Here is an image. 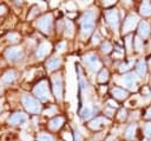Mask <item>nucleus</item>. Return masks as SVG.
Masks as SVG:
<instances>
[{
    "mask_svg": "<svg viewBox=\"0 0 151 141\" xmlns=\"http://www.w3.org/2000/svg\"><path fill=\"white\" fill-rule=\"evenodd\" d=\"M112 95L117 100H124V98L127 97V92L125 90L120 89V88H113L112 89Z\"/></svg>",
    "mask_w": 151,
    "mask_h": 141,
    "instance_id": "obj_18",
    "label": "nucleus"
},
{
    "mask_svg": "<svg viewBox=\"0 0 151 141\" xmlns=\"http://www.w3.org/2000/svg\"><path fill=\"white\" fill-rule=\"evenodd\" d=\"M73 140H74V141H83V140H81V136H80V134H79L77 130L74 132V136H73Z\"/></svg>",
    "mask_w": 151,
    "mask_h": 141,
    "instance_id": "obj_35",
    "label": "nucleus"
},
{
    "mask_svg": "<svg viewBox=\"0 0 151 141\" xmlns=\"http://www.w3.org/2000/svg\"><path fill=\"white\" fill-rule=\"evenodd\" d=\"M60 64H61V59L59 57H53L46 63V66L48 70H55L60 66Z\"/></svg>",
    "mask_w": 151,
    "mask_h": 141,
    "instance_id": "obj_15",
    "label": "nucleus"
},
{
    "mask_svg": "<svg viewBox=\"0 0 151 141\" xmlns=\"http://www.w3.org/2000/svg\"><path fill=\"white\" fill-rule=\"evenodd\" d=\"M21 102H22L24 108H25L28 113L38 114V113H40V110H41V104L39 103L38 100L33 98L32 96L24 95V96L21 97Z\"/></svg>",
    "mask_w": 151,
    "mask_h": 141,
    "instance_id": "obj_2",
    "label": "nucleus"
},
{
    "mask_svg": "<svg viewBox=\"0 0 151 141\" xmlns=\"http://www.w3.org/2000/svg\"><path fill=\"white\" fill-rule=\"evenodd\" d=\"M133 41H134V49L138 52H140L143 50V39H140V37H136Z\"/></svg>",
    "mask_w": 151,
    "mask_h": 141,
    "instance_id": "obj_26",
    "label": "nucleus"
},
{
    "mask_svg": "<svg viewBox=\"0 0 151 141\" xmlns=\"http://www.w3.org/2000/svg\"><path fill=\"white\" fill-rule=\"evenodd\" d=\"M52 25H53V20H52V14L51 13H47V14L42 15L37 21V26L44 33H50L51 30H52Z\"/></svg>",
    "mask_w": 151,
    "mask_h": 141,
    "instance_id": "obj_4",
    "label": "nucleus"
},
{
    "mask_svg": "<svg viewBox=\"0 0 151 141\" xmlns=\"http://www.w3.org/2000/svg\"><path fill=\"white\" fill-rule=\"evenodd\" d=\"M0 94H1V88H0Z\"/></svg>",
    "mask_w": 151,
    "mask_h": 141,
    "instance_id": "obj_44",
    "label": "nucleus"
},
{
    "mask_svg": "<svg viewBox=\"0 0 151 141\" xmlns=\"http://www.w3.org/2000/svg\"><path fill=\"white\" fill-rule=\"evenodd\" d=\"M7 38H8L9 41H17L18 40V34L17 33H11V34L7 36Z\"/></svg>",
    "mask_w": 151,
    "mask_h": 141,
    "instance_id": "obj_33",
    "label": "nucleus"
},
{
    "mask_svg": "<svg viewBox=\"0 0 151 141\" xmlns=\"http://www.w3.org/2000/svg\"><path fill=\"white\" fill-rule=\"evenodd\" d=\"M109 123H110V120H107V118H105V117L99 116V117L93 118V120L88 123V127H90L91 129L97 130V129H100V128L105 127V126H106V124H109Z\"/></svg>",
    "mask_w": 151,
    "mask_h": 141,
    "instance_id": "obj_12",
    "label": "nucleus"
},
{
    "mask_svg": "<svg viewBox=\"0 0 151 141\" xmlns=\"http://www.w3.org/2000/svg\"><path fill=\"white\" fill-rule=\"evenodd\" d=\"M52 83H53V94L55 96V98L60 100L63 96V82H61V77L59 75H54L52 77Z\"/></svg>",
    "mask_w": 151,
    "mask_h": 141,
    "instance_id": "obj_9",
    "label": "nucleus"
},
{
    "mask_svg": "<svg viewBox=\"0 0 151 141\" xmlns=\"http://www.w3.org/2000/svg\"><path fill=\"white\" fill-rule=\"evenodd\" d=\"M105 18L107 20V23L110 24V26L113 28V31L118 30V25H119V14L118 11L116 8H110L105 12Z\"/></svg>",
    "mask_w": 151,
    "mask_h": 141,
    "instance_id": "obj_7",
    "label": "nucleus"
},
{
    "mask_svg": "<svg viewBox=\"0 0 151 141\" xmlns=\"http://www.w3.org/2000/svg\"><path fill=\"white\" fill-rule=\"evenodd\" d=\"M122 84L124 86H126L127 89L132 90V91H136L137 90V84H138V77L136 73L133 72H129V73H125L122 79H120Z\"/></svg>",
    "mask_w": 151,
    "mask_h": 141,
    "instance_id": "obj_6",
    "label": "nucleus"
},
{
    "mask_svg": "<svg viewBox=\"0 0 151 141\" xmlns=\"http://www.w3.org/2000/svg\"><path fill=\"white\" fill-rule=\"evenodd\" d=\"M55 111H57L55 107H54V105H52L51 108H48L47 110H45V115H48V116H51V115H53Z\"/></svg>",
    "mask_w": 151,
    "mask_h": 141,
    "instance_id": "obj_31",
    "label": "nucleus"
},
{
    "mask_svg": "<svg viewBox=\"0 0 151 141\" xmlns=\"http://www.w3.org/2000/svg\"><path fill=\"white\" fill-rule=\"evenodd\" d=\"M139 11H140V13L143 15H150L151 14V2L150 1H144L140 5Z\"/></svg>",
    "mask_w": 151,
    "mask_h": 141,
    "instance_id": "obj_20",
    "label": "nucleus"
},
{
    "mask_svg": "<svg viewBox=\"0 0 151 141\" xmlns=\"http://www.w3.org/2000/svg\"><path fill=\"white\" fill-rule=\"evenodd\" d=\"M145 117L151 120V108H149V109H147V111H146V114H145Z\"/></svg>",
    "mask_w": 151,
    "mask_h": 141,
    "instance_id": "obj_38",
    "label": "nucleus"
},
{
    "mask_svg": "<svg viewBox=\"0 0 151 141\" xmlns=\"http://www.w3.org/2000/svg\"><path fill=\"white\" fill-rule=\"evenodd\" d=\"M150 95H151V90H150Z\"/></svg>",
    "mask_w": 151,
    "mask_h": 141,
    "instance_id": "obj_45",
    "label": "nucleus"
},
{
    "mask_svg": "<svg viewBox=\"0 0 151 141\" xmlns=\"http://www.w3.org/2000/svg\"><path fill=\"white\" fill-rule=\"evenodd\" d=\"M107 79H109V71H107L106 69H103V70L100 71L99 76H98V81H99L100 83H105Z\"/></svg>",
    "mask_w": 151,
    "mask_h": 141,
    "instance_id": "obj_24",
    "label": "nucleus"
},
{
    "mask_svg": "<svg viewBox=\"0 0 151 141\" xmlns=\"http://www.w3.org/2000/svg\"><path fill=\"white\" fill-rule=\"evenodd\" d=\"M83 60L85 62V64L92 70V71H98L101 68V63L99 60V58L97 57L96 53L93 52H88L83 57Z\"/></svg>",
    "mask_w": 151,
    "mask_h": 141,
    "instance_id": "obj_5",
    "label": "nucleus"
},
{
    "mask_svg": "<svg viewBox=\"0 0 151 141\" xmlns=\"http://www.w3.org/2000/svg\"><path fill=\"white\" fill-rule=\"evenodd\" d=\"M144 133L147 137H151V122H149L144 126Z\"/></svg>",
    "mask_w": 151,
    "mask_h": 141,
    "instance_id": "obj_30",
    "label": "nucleus"
},
{
    "mask_svg": "<svg viewBox=\"0 0 151 141\" xmlns=\"http://www.w3.org/2000/svg\"><path fill=\"white\" fill-rule=\"evenodd\" d=\"M63 123H64V118H63L61 116H57V117H54L53 120H51L50 127H51V129L57 130V129H59V128L63 126Z\"/></svg>",
    "mask_w": 151,
    "mask_h": 141,
    "instance_id": "obj_19",
    "label": "nucleus"
},
{
    "mask_svg": "<svg viewBox=\"0 0 151 141\" xmlns=\"http://www.w3.org/2000/svg\"><path fill=\"white\" fill-rule=\"evenodd\" d=\"M134 133H136V124H130L125 130V136L127 139H132L134 136Z\"/></svg>",
    "mask_w": 151,
    "mask_h": 141,
    "instance_id": "obj_23",
    "label": "nucleus"
},
{
    "mask_svg": "<svg viewBox=\"0 0 151 141\" xmlns=\"http://www.w3.org/2000/svg\"><path fill=\"white\" fill-rule=\"evenodd\" d=\"M0 110H1V101H0Z\"/></svg>",
    "mask_w": 151,
    "mask_h": 141,
    "instance_id": "obj_43",
    "label": "nucleus"
},
{
    "mask_svg": "<svg viewBox=\"0 0 151 141\" xmlns=\"http://www.w3.org/2000/svg\"><path fill=\"white\" fill-rule=\"evenodd\" d=\"M73 32H74V27H73L72 21L71 20H66L65 21V34L67 37H72Z\"/></svg>",
    "mask_w": 151,
    "mask_h": 141,
    "instance_id": "obj_22",
    "label": "nucleus"
},
{
    "mask_svg": "<svg viewBox=\"0 0 151 141\" xmlns=\"http://www.w3.org/2000/svg\"><path fill=\"white\" fill-rule=\"evenodd\" d=\"M38 141H55L54 137L47 133H40L38 135Z\"/></svg>",
    "mask_w": 151,
    "mask_h": 141,
    "instance_id": "obj_25",
    "label": "nucleus"
},
{
    "mask_svg": "<svg viewBox=\"0 0 151 141\" xmlns=\"http://www.w3.org/2000/svg\"><path fill=\"white\" fill-rule=\"evenodd\" d=\"M5 11H6V7H5L4 5H1V6H0V14L5 13Z\"/></svg>",
    "mask_w": 151,
    "mask_h": 141,
    "instance_id": "obj_40",
    "label": "nucleus"
},
{
    "mask_svg": "<svg viewBox=\"0 0 151 141\" xmlns=\"http://www.w3.org/2000/svg\"><path fill=\"white\" fill-rule=\"evenodd\" d=\"M14 79H15V72H14L13 70H9V71H7L6 73H4L2 78H1V82H2L4 84H11Z\"/></svg>",
    "mask_w": 151,
    "mask_h": 141,
    "instance_id": "obj_16",
    "label": "nucleus"
},
{
    "mask_svg": "<svg viewBox=\"0 0 151 141\" xmlns=\"http://www.w3.org/2000/svg\"><path fill=\"white\" fill-rule=\"evenodd\" d=\"M136 70H137V73H138L139 76H144V75L146 73V64H145V62H144L143 59H140V60L137 63Z\"/></svg>",
    "mask_w": 151,
    "mask_h": 141,
    "instance_id": "obj_21",
    "label": "nucleus"
},
{
    "mask_svg": "<svg viewBox=\"0 0 151 141\" xmlns=\"http://www.w3.org/2000/svg\"><path fill=\"white\" fill-rule=\"evenodd\" d=\"M65 46H66L65 41H60V43H58V44H57L55 49H57V51H63V50L65 49Z\"/></svg>",
    "mask_w": 151,
    "mask_h": 141,
    "instance_id": "obj_34",
    "label": "nucleus"
},
{
    "mask_svg": "<svg viewBox=\"0 0 151 141\" xmlns=\"http://www.w3.org/2000/svg\"><path fill=\"white\" fill-rule=\"evenodd\" d=\"M111 50H112V45L109 41H104L101 44V51L104 53H109V52H111Z\"/></svg>",
    "mask_w": 151,
    "mask_h": 141,
    "instance_id": "obj_27",
    "label": "nucleus"
},
{
    "mask_svg": "<svg viewBox=\"0 0 151 141\" xmlns=\"http://www.w3.org/2000/svg\"><path fill=\"white\" fill-rule=\"evenodd\" d=\"M138 33L142 37H147L150 33V25L146 21H140L139 23V27H138Z\"/></svg>",
    "mask_w": 151,
    "mask_h": 141,
    "instance_id": "obj_14",
    "label": "nucleus"
},
{
    "mask_svg": "<svg viewBox=\"0 0 151 141\" xmlns=\"http://www.w3.org/2000/svg\"><path fill=\"white\" fill-rule=\"evenodd\" d=\"M106 141H116V139L113 137V136H110V137H107V140Z\"/></svg>",
    "mask_w": 151,
    "mask_h": 141,
    "instance_id": "obj_41",
    "label": "nucleus"
},
{
    "mask_svg": "<svg viewBox=\"0 0 151 141\" xmlns=\"http://www.w3.org/2000/svg\"><path fill=\"white\" fill-rule=\"evenodd\" d=\"M137 23H138V17H137V15H134V14L129 15V17L125 19V21H124V25H123V33H127V32L132 31V30L136 27Z\"/></svg>",
    "mask_w": 151,
    "mask_h": 141,
    "instance_id": "obj_10",
    "label": "nucleus"
},
{
    "mask_svg": "<svg viewBox=\"0 0 151 141\" xmlns=\"http://www.w3.org/2000/svg\"><path fill=\"white\" fill-rule=\"evenodd\" d=\"M5 56L9 62H18L24 57V51L20 46H14V47L7 49L5 52Z\"/></svg>",
    "mask_w": 151,
    "mask_h": 141,
    "instance_id": "obj_8",
    "label": "nucleus"
},
{
    "mask_svg": "<svg viewBox=\"0 0 151 141\" xmlns=\"http://www.w3.org/2000/svg\"><path fill=\"white\" fill-rule=\"evenodd\" d=\"M50 51H51V44L47 43V41H42V43L38 46L35 55H37L38 58H44L45 56H47V55L50 53Z\"/></svg>",
    "mask_w": 151,
    "mask_h": 141,
    "instance_id": "obj_13",
    "label": "nucleus"
},
{
    "mask_svg": "<svg viewBox=\"0 0 151 141\" xmlns=\"http://www.w3.org/2000/svg\"><path fill=\"white\" fill-rule=\"evenodd\" d=\"M99 41V33H96L94 36H93V39H92V43L93 44H97Z\"/></svg>",
    "mask_w": 151,
    "mask_h": 141,
    "instance_id": "obj_36",
    "label": "nucleus"
},
{
    "mask_svg": "<svg viewBox=\"0 0 151 141\" xmlns=\"http://www.w3.org/2000/svg\"><path fill=\"white\" fill-rule=\"evenodd\" d=\"M33 94L41 101H46L50 96V92H48V86H47V81L42 79L40 81L39 83L35 84L34 89H33Z\"/></svg>",
    "mask_w": 151,
    "mask_h": 141,
    "instance_id": "obj_3",
    "label": "nucleus"
},
{
    "mask_svg": "<svg viewBox=\"0 0 151 141\" xmlns=\"http://www.w3.org/2000/svg\"><path fill=\"white\" fill-rule=\"evenodd\" d=\"M118 118L119 120H125L126 118V110L125 109H120L118 113Z\"/></svg>",
    "mask_w": 151,
    "mask_h": 141,
    "instance_id": "obj_32",
    "label": "nucleus"
},
{
    "mask_svg": "<svg viewBox=\"0 0 151 141\" xmlns=\"http://www.w3.org/2000/svg\"><path fill=\"white\" fill-rule=\"evenodd\" d=\"M107 104H109L110 107H112V108H117V103H116L114 101H112V100H109V101H107Z\"/></svg>",
    "mask_w": 151,
    "mask_h": 141,
    "instance_id": "obj_37",
    "label": "nucleus"
},
{
    "mask_svg": "<svg viewBox=\"0 0 151 141\" xmlns=\"http://www.w3.org/2000/svg\"><path fill=\"white\" fill-rule=\"evenodd\" d=\"M149 64H150V66H151V58H150V60H149Z\"/></svg>",
    "mask_w": 151,
    "mask_h": 141,
    "instance_id": "obj_42",
    "label": "nucleus"
},
{
    "mask_svg": "<svg viewBox=\"0 0 151 141\" xmlns=\"http://www.w3.org/2000/svg\"><path fill=\"white\" fill-rule=\"evenodd\" d=\"M26 120H27V115L21 111L13 113L8 116V122L11 124H22L26 122Z\"/></svg>",
    "mask_w": 151,
    "mask_h": 141,
    "instance_id": "obj_11",
    "label": "nucleus"
},
{
    "mask_svg": "<svg viewBox=\"0 0 151 141\" xmlns=\"http://www.w3.org/2000/svg\"><path fill=\"white\" fill-rule=\"evenodd\" d=\"M105 114H109V116H112V114H113V111H112L111 109H109V108H106V109H105Z\"/></svg>",
    "mask_w": 151,
    "mask_h": 141,
    "instance_id": "obj_39",
    "label": "nucleus"
},
{
    "mask_svg": "<svg viewBox=\"0 0 151 141\" xmlns=\"http://www.w3.org/2000/svg\"><path fill=\"white\" fill-rule=\"evenodd\" d=\"M132 65V63L131 62H129V63H123V64H120V66H119V71L120 72H124V71H127L129 69H130V66Z\"/></svg>",
    "mask_w": 151,
    "mask_h": 141,
    "instance_id": "obj_29",
    "label": "nucleus"
},
{
    "mask_svg": "<svg viewBox=\"0 0 151 141\" xmlns=\"http://www.w3.org/2000/svg\"><path fill=\"white\" fill-rule=\"evenodd\" d=\"M92 114H93V109H92L90 105H85V107L81 108L80 111H79V115H80V117H81L83 120L90 118V117L92 116Z\"/></svg>",
    "mask_w": 151,
    "mask_h": 141,
    "instance_id": "obj_17",
    "label": "nucleus"
},
{
    "mask_svg": "<svg viewBox=\"0 0 151 141\" xmlns=\"http://www.w3.org/2000/svg\"><path fill=\"white\" fill-rule=\"evenodd\" d=\"M132 36L130 34V36H127L126 38H125V44H126V49H127V52H130L131 51V49H132Z\"/></svg>",
    "mask_w": 151,
    "mask_h": 141,
    "instance_id": "obj_28",
    "label": "nucleus"
},
{
    "mask_svg": "<svg viewBox=\"0 0 151 141\" xmlns=\"http://www.w3.org/2000/svg\"><path fill=\"white\" fill-rule=\"evenodd\" d=\"M94 18H96V11L94 9H88L86 11L81 19H80V25H81V37H87L92 30L94 28Z\"/></svg>",
    "mask_w": 151,
    "mask_h": 141,
    "instance_id": "obj_1",
    "label": "nucleus"
}]
</instances>
